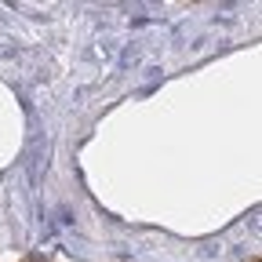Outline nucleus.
Instances as JSON below:
<instances>
[{
    "label": "nucleus",
    "mask_w": 262,
    "mask_h": 262,
    "mask_svg": "<svg viewBox=\"0 0 262 262\" xmlns=\"http://www.w3.org/2000/svg\"><path fill=\"white\" fill-rule=\"evenodd\" d=\"M22 262H48V258H40V255H26Z\"/></svg>",
    "instance_id": "1"
},
{
    "label": "nucleus",
    "mask_w": 262,
    "mask_h": 262,
    "mask_svg": "<svg viewBox=\"0 0 262 262\" xmlns=\"http://www.w3.org/2000/svg\"><path fill=\"white\" fill-rule=\"evenodd\" d=\"M251 262H258V258H251Z\"/></svg>",
    "instance_id": "2"
}]
</instances>
